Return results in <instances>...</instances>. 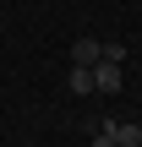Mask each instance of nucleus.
Here are the masks:
<instances>
[{
    "label": "nucleus",
    "instance_id": "1",
    "mask_svg": "<svg viewBox=\"0 0 142 147\" xmlns=\"http://www.w3.org/2000/svg\"><path fill=\"white\" fill-rule=\"evenodd\" d=\"M93 93H104V98H109V93H120V65L99 60V65H93Z\"/></svg>",
    "mask_w": 142,
    "mask_h": 147
},
{
    "label": "nucleus",
    "instance_id": "6",
    "mask_svg": "<svg viewBox=\"0 0 142 147\" xmlns=\"http://www.w3.org/2000/svg\"><path fill=\"white\" fill-rule=\"evenodd\" d=\"M109 125H115V120H109V115H104V125H99V131H93V147H120V142H115V131H109Z\"/></svg>",
    "mask_w": 142,
    "mask_h": 147
},
{
    "label": "nucleus",
    "instance_id": "4",
    "mask_svg": "<svg viewBox=\"0 0 142 147\" xmlns=\"http://www.w3.org/2000/svg\"><path fill=\"white\" fill-rule=\"evenodd\" d=\"M109 131H115V142H120V147H142V125H137V120H115Z\"/></svg>",
    "mask_w": 142,
    "mask_h": 147
},
{
    "label": "nucleus",
    "instance_id": "2",
    "mask_svg": "<svg viewBox=\"0 0 142 147\" xmlns=\"http://www.w3.org/2000/svg\"><path fill=\"white\" fill-rule=\"evenodd\" d=\"M71 65H99V38H77L71 44Z\"/></svg>",
    "mask_w": 142,
    "mask_h": 147
},
{
    "label": "nucleus",
    "instance_id": "3",
    "mask_svg": "<svg viewBox=\"0 0 142 147\" xmlns=\"http://www.w3.org/2000/svg\"><path fill=\"white\" fill-rule=\"evenodd\" d=\"M66 87H71L77 98H88V93H93V65H71V76H66Z\"/></svg>",
    "mask_w": 142,
    "mask_h": 147
},
{
    "label": "nucleus",
    "instance_id": "5",
    "mask_svg": "<svg viewBox=\"0 0 142 147\" xmlns=\"http://www.w3.org/2000/svg\"><path fill=\"white\" fill-rule=\"evenodd\" d=\"M99 60H109V65H120V60H126V44H120V38H109V44H99Z\"/></svg>",
    "mask_w": 142,
    "mask_h": 147
}]
</instances>
